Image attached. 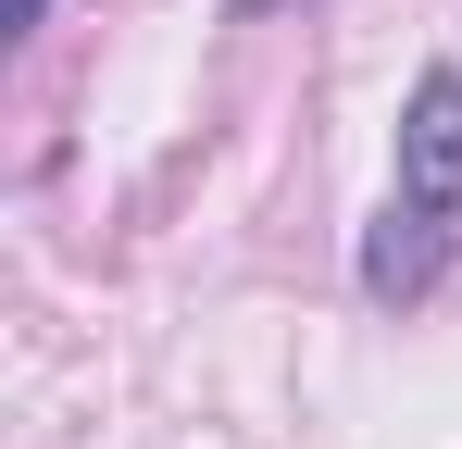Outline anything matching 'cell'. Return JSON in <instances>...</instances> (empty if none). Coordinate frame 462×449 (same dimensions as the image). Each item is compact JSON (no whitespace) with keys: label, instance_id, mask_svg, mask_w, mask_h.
<instances>
[{"label":"cell","instance_id":"6da1fadb","mask_svg":"<svg viewBox=\"0 0 462 449\" xmlns=\"http://www.w3.org/2000/svg\"><path fill=\"white\" fill-rule=\"evenodd\" d=\"M400 200L462 213V75H450V63L400 100Z\"/></svg>","mask_w":462,"mask_h":449},{"label":"cell","instance_id":"7a4b0ae2","mask_svg":"<svg viewBox=\"0 0 462 449\" xmlns=\"http://www.w3.org/2000/svg\"><path fill=\"white\" fill-rule=\"evenodd\" d=\"M450 275V213H425V200H387L363 224V299H425Z\"/></svg>","mask_w":462,"mask_h":449},{"label":"cell","instance_id":"3957f363","mask_svg":"<svg viewBox=\"0 0 462 449\" xmlns=\"http://www.w3.org/2000/svg\"><path fill=\"white\" fill-rule=\"evenodd\" d=\"M38 13H51V0H13V38H25V25H38Z\"/></svg>","mask_w":462,"mask_h":449}]
</instances>
